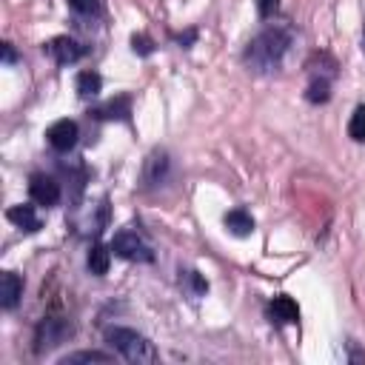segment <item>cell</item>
<instances>
[{"label": "cell", "instance_id": "cell-15", "mask_svg": "<svg viewBox=\"0 0 365 365\" xmlns=\"http://www.w3.org/2000/svg\"><path fill=\"white\" fill-rule=\"evenodd\" d=\"M108 262H111V248L94 242V245L88 248V257H86L88 271H91L94 277H103V274H108Z\"/></svg>", "mask_w": 365, "mask_h": 365}, {"label": "cell", "instance_id": "cell-14", "mask_svg": "<svg viewBox=\"0 0 365 365\" xmlns=\"http://www.w3.org/2000/svg\"><path fill=\"white\" fill-rule=\"evenodd\" d=\"M331 71L328 74H319L317 68L311 71V83H308V91H305V97H308V103H328V97H331Z\"/></svg>", "mask_w": 365, "mask_h": 365}, {"label": "cell", "instance_id": "cell-19", "mask_svg": "<svg viewBox=\"0 0 365 365\" xmlns=\"http://www.w3.org/2000/svg\"><path fill=\"white\" fill-rule=\"evenodd\" d=\"M180 282L194 294V297H202L205 291H208V282L197 274V271H182V277H180Z\"/></svg>", "mask_w": 365, "mask_h": 365}, {"label": "cell", "instance_id": "cell-17", "mask_svg": "<svg viewBox=\"0 0 365 365\" xmlns=\"http://www.w3.org/2000/svg\"><path fill=\"white\" fill-rule=\"evenodd\" d=\"M114 356L111 354H103V351H77V354H68L60 359V365H77V362H111Z\"/></svg>", "mask_w": 365, "mask_h": 365}, {"label": "cell", "instance_id": "cell-4", "mask_svg": "<svg viewBox=\"0 0 365 365\" xmlns=\"http://www.w3.org/2000/svg\"><path fill=\"white\" fill-rule=\"evenodd\" d=\"M120 259H128V262H154V251L148 248V242L137 234V231H117L111 245H108Z\"/></svg>", "mask_w": 365, "mask_h": 365}, {"label": "cell", "instance_id": "cell-7", "mask_svg": "<svg viewBox=\"0 0 365 365\" xmlns=\"http://www.w3.org/2000/svg\"><path fill=\"white\" fill-rule=\"evenodd\" d=\"M29 194L37 205H57L60 202V182L48 174H31L29 177Z\"/></svg>", "mask_w": 365, "mask_h": 365}, {"label": "cell", "instance_id": "cell-23", "mask_svg": "<svg viewBox=\"0 0 365 365\" xmlns=\"http://www.w3.org/2000/svg\"><path fill=\"white\" fill-rule=\"evenodd\" d=\"M3 63H6V66L17 63V51H14V46H11V43H3Z\"/></svg>", "mask_w": 365, "mask_h": 365}, {"label": "cell", "instance_id": "cell-21", "mask_svg": "<svg viewBox=\"0 0 365 365\" xmlns=\"http://www.w3.org/2000/svg\"><path fill=\"white\" fill-rule=\"evenodd\" d=\"M68 6H71L77 14H97L100 0H68Z\"/></svg>", "mask_w": 365, "mask_h": 365}, {"label": "cell", "instance_id": "cell-9", "mask_svg": "<svg viewBox=\"0 0 365 365\" xmlns=\"http://www.w3.org/2000/svg\"><path fill=\"white\" fill-rule=\"evenodd\" d=\"M268 314H271V319L279 322V325H294V322L299 319V308H297V302H294L291 297H285V294H279V297L271 299Z\"/></svg>", "mask_w": 365, "mask_h": 365}, {"label": "cell", "instance_id": "cell-8", "mask_svg": "<svg viewBox=\"0 0 365 365\" xmlns=\"http://www.w3.org/2000/svg\"><path fill=\"white\" fill-rule=\"evenodd\" d=\"M46 51H48L60 66H71V63H77V60L86 54V48H83L74 37H66V34L48 40V43H46Z\"/></svg>", "mask_w": 365, "mask_h": 365}, {"label": "cell", "instance_id": "cell-24", "mask_svg": "<svg viewBox=\"0 0 365 365\" xmlns=\"http://www.w3.org/2000/svg\"><path fill=\"white\" fill-rule=\"evenodd\" d=\"M194 40H197V29H188L185 34H180V37H177V43H180L182 48H188V46L194 43Z\"/></svg>", "mask_w": 365, "mask_h": 365}, {"label": "cell", "instance_id": "cell-10", "mask_svg": "<svg viewBox=\"0 0 365 365\" xmlns=\"http://www.w3.org/2000/svg\"><path fill=\"white\" fill-rule=\"evenodd\" d=\"M128 114H131V100L125 94L91 108V117H97V120H128Z\"/></svg>", "mask_w": 365, "mask_h": 365}, {"label": "cell", "instance_id": "cell-13", "mask_svg": "<svg viewBox=\"0 0 365 365\" xmlns=\"http://www.w3.org/2000/svg\"><path fill=\"white\" fill-rule=\"evenodd\" d=\"M225 228L234 234V237H248L254 231V217L245 211V208H231L225 217H222Z\"/></svg>", "mask_w": 365, "mask_h": 365}, {"label": "cell", "instance_id": "cell-2", "mask_svg": "<svg viewBox=\"0 0 365 365\" xmlns=\"http://www.w3.org/2000/svg\"><path fill=\"white\" fill-rule=\"evenodd\" d=\"M106 342H108L123 359L137 362V365H151V362L160 359L154 342H151L148 336H143L140 331H134V328H120V325L106 328Z\"/></svg>", "mask_w": 365, "mask_h": 365}, {"label": "cell", "instance_id": "cell-22", "mask_svg": "<svg viewBox=\"0 0 365 365\" xmlns=\"http://www.w3.org/2000/svg\"><path fill=\"white\" fill-rule=\"evenodd\" d=\"M277 6H279V0H257V11H259V17H271V14L277 11Z\"/></svg>", "mask_w": 365, "mask_h": 365}, {"label": "cell", "instance_id": "cell-6", "mask_svg": "<svg viewBox=\"0 0 365 365\" xmlns=\"http://www.w3.org/2000/svg\"><path fill=\"white\" fill-rule=\"evenodd\" d=\"M77 137H80V128H77V123L68 120V117H63V120H57V123H51V125L46 128L48 145H51L54 151H60V154L71 151V148L77 145Z\"/></svg>", "mask_w": 365, "mask_h": 365}, {"label": "cell", "instance_id": "cell-11", "mask_svg": "<svg viewBox=\"0 0 365 365\" xmlns=\"http://www.w3.org/2000/svg\"><path fill=\"white\" fill-rule=\"evenodd\" d=\"M6 217H9V222H14L17 228H23V231H29V234H34V231H40V225H43V220L37 217V211H34V205H11L9 211H6Z\"/></svg>", "mask_w": 365, "mask_h": 365}, {"label": "cell", "instance_id": "cell-5", "mask_svg": "<svg viewBox=\"0 0 365 365\" xmlns=\"http://www.w3.org/2000/svg\"><path fill=\"white\" fill-rule=\"evenodd\" d=\"M171 177V157L165 148H154L143 163V188H160Z\"/></svg>", "mask_w": 365, "mask_h": 365}, {"label": "cell", "instance_id": "cell-20", "mask_svg": "<svg viewBox=\"0 0 365 365\" xmlns=\"http://www.w3.org/2000/svg\"><path fill=\"white\" fill-rule=\"evenodd\" d=\"M131 48H134L137 54L148 57V54L154 51V40H151L148 34H134V37H131Z\"/></svg>", "mask_w": 365, "mask_h": 365}, {"label": "cell", "instance_id": "cell-1", "mask_svg": "<svg viewBox=\"0 0 365 365\" xmlns=\"http://www.w3.org/2000/svg\"><path fill=\"white\" fill-rule=\"evenodd\" d=\"M291 40H294V34H291L288 26H265V29L245 46L242 60H245V66H248L251 71H257V74H271V71H277V68L282 66V57H285Z\"/></svg>", "mask_w": 365, "mask_h": 365}, {"label": "cell", "instance_id": "cell-16", "mask_svg": "<svg viewBox=\"0 0 365 365\" xmlns=\"http://www.w3.org/2000/svg\"><path fill=\"white\" fill-rule=\"evenodd\" d=\"M74 88H77V94H80L83 100L97 97V94H100V88H103V77H100L97 71H80V74H77Z\"/></svg>", "mask_w": 365, "mask_h": 365}, {"label": "cell", "instance_id": "cell-3", "mask_svg": "<svg viewBox=\"0 0 365 365\" xmlns=\"http://www.w3.org/2000/svg\"><path fill=\"white\" fill-rule=\"evenodd\" d=\"M71 334H74V325L68 319H63V317H46L37 325V334H34V354H48L51 348L63 345Z\"/></svg>", "mask_w": 365, "mask_h": 365}, {"label": "cell", "instance_id": "cell-18", "mask_svg": "<svg viewBox=\"0 0 365 365\" xmlns=\"http://www.w3.org/2000/svg\"><path fill=\"white\" fill-rule=\"evenodd\" d=\"M348 137L354 143H365V106H356L348 120Z\"/></svg>", "mask_w": 365, "mask_h": 365}, {"label": "cell", "instance_id": "cell-12", "mask_svg": "<svg viewBox=\"0 0 365 365\" xmlns=\"http://www.w3.org/2000/svg\"><path fill=\"white\" fill-rule=\"evenodd\" d=\"M20 297H23V279H20L14 271H6V274L0 277V305H3L6 311H11V308L20 302Z\"/></svg>", "mask_w": 365, "mask_h": 365}]
</instances>
